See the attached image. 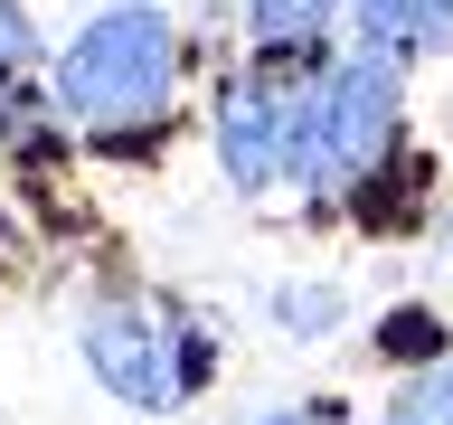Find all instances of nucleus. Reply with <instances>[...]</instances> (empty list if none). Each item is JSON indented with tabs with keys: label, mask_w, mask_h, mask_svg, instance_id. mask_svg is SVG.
Returning <instances> with one entry per match:
<instances>
[{
	"label": "nucleus",
	"mask_w": 453,
	"mask_h": 425,
	"mask_svg": "<svg viewBox=\"0 0 453 425\" xmlns=\"http://www.w3.org/2000/svg\"><path fill=\"white\" fill-rule=\"evenodd\" d=\"M274 425H303V416H274Z\"/></svg>",
	"instance_id": "nucleus-14"
},
{
	"label": "nucleus",
	"mask_w": 453,
	"mask_h": 425,
	"mask_svg": "<svg viewBox=\"0 0 453 425\" xmlns=\"http://www.w3.org/2000/svg\"><path fill=\"white\" fill-rule=\"evenodd\" d=\"M104 10H151V0H104Z\"/></svg>",
	"instance_id": "nucleus-12"
},
{
	"label": "nucleus",
	"mask_w": 453,
	"mask_h": 425,
	"mask_svg": "<svg viewBox=\"0 0 453 425\" xmlns=\"http://www.w3.org/2000/svg\"><path fill=\"white\" fill-rule=\"evenodd\" d=\"M388 142H396V57L359 48V57H340V66H321V85H311L303 151H293V189L349 198L368 170L388 161Z\"/></svg>",
	"instance_id": "nucleus-2"
},
{
	"label": "nucleus",
	"mask_w": 453,
	"mask_h": 425,
	"mask_svg": "<svg viewBox=\"0 0 453 425\" xmlns=\"http://www.w3.org/2000/svg\"><path fill=\"white\" fill-rule=\"evenodd\" d=\"M274 331L283 340H331L340 321H349V293H340V283H274Z\"/></svg>",
	"instance_id": "nucleus-6"
},
{
	"label": "nucleus",
	"mask_w": 453,
	"mask_h": 425,
	"mask_svg": "<svg viewBox=\"0 0 453 425\" xmlns=\"http://www.w3.org/2000/svg\"><path fill=\"white\" fill-rule=\"evenodd\" d=\"M378 350H388V359H444V321H434V312H388Z\"/></svg>",
	"instance_id": "nucleus-9"
},
{
	"label": "nucleus",
	"mask_w": 453,
	"mask_h": 425,
	"mask_svg": "<svg viewBox=\"0 0 453 425\" xmlns=\"http://www.w3.org/2000/svg\"><path fill=\"white\" fill-rule=\"evenodd\" d=\"M180 85V28L161 10H95L57 48V113L66 123H142Z\"/></svg>",
	"instance_id": "nucleus-1"
},
{
	"label": "nucleus",
	"mask_w": 453,
	"mask_h": 425,
	"mask_svg": "<svg viewBox=\"0 0 453 425\" xmlns=\"http://www.w3.org/2000/svg\"><path fill=\"white\" fill-rule=\"evenodd\" d=\"M303 85H283V66L265 57L255 76H226L218 85V161H226V180L246 198H265L293 170V151H303Z\"/></svg>",
	"instance_id": "nucleus-4"
},
{
	"label": "nucleus",
	"mask_w": 453,
	"mask_h": 425,
	"mask_svg": "<svg viewBox=\"0 0 453 425\" xmlns=\"http://www.w3.org/2000/svg\"><path fill=\"white\" fill-rule=\"evenodd\" d=\"M85 368L104 378L123 406H142V416H161V406H180V397L198 388V331H170L161 312L142 303H95L76 331Z\"/></svg>",
	"instance_id": "nucleus-3"
},
{
	"label": "nucleus",
	"mask_w": 453,
	"mask_h": 425,
	"mask_svg": "<svg viewBox=\"0 0 453 425\" xmlns=\"http://www.w3.org/2000/svg\"><path fill=\"white\" fill-rule=\"evenodd\" d=\"M349 19L378 57H416L453 38V0H349Z\"/></svg>",
	"instance_id": "nucleus-5"
},
{
	"label": "nucleus",
	"mask_w": 453,
	"mask_h": 425,
	"mask_svg": "<svg viewBox=\"0 0 453 425\" xmlns=\"http://www.w3.org/2000/svg\"><path fill=\"white\" fill-rule=\"evenodd\" d=\"M444 255H453V218H444Z\"/></svg>",
	"instance_id": "nucleus-13"
},
{
	"label": "nucleus",
	"mask_w": 453,
	"mask_h": 425,
	"mask_svg": "<svg viewBox=\"0 0 453 425\" xmlns=\"http://www.w3.org/2000/svg\"><path fill=\"white\" fill-rule=\"evenodd\" d=\"M388 425H453V359H434L425 378H406V388L388 397Z\"/></svg>",
	"instance_id": "nucleus-8"
},
{
	"label": "nucleus",
	"mask_w": 453,
	"mask_h": 425,
	"mask_svg": "<svg viewBox=\"0 0 453 425\" xmlns=\"http://www.w3.org/2000/svg\"><path fill=\"white\" fill-rule=\"evenodd\" d=\"M28 57H38V28H28V19H19V0H0V85L19 76Z\"/></svg>",
	"instance_id": "nucleus-10"
},
{
	"label": "nucleus",
	"mask_w": 453,
	"mask_h": 425,
	"mask_svg": "<svg viewBox=\"0 0 453 425\" xmlns=\"http://www.w3.org/2000/svg\"><path fill=\"white\" fill-rule=\"evenodd\" d=\"M10 113H19V104H10V95H0V142H10V133H19V123H10Z\"/></svg>",
	"instance_id": "nucleus-11"
},
{
	"label": "nucleus",
	"mask_w": 453,
	"mask_h": 425,
	"mask_svg": "<svg viewBox=\"0 0 453 425\" xmlns=\"http://www.w3.org/2000/svg\"><path fill=\"white\" fill-rule=\"evenodd\" d=\"M246 19H255L265 57H303L321 38V19H331V0H246Z\"/></svg>",
	"instance_id": "nucleus-7"
}]
</instances>
